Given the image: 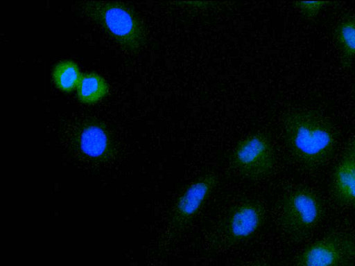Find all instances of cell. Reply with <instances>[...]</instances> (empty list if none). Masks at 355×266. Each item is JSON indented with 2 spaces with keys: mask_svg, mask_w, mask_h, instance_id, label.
Wrapping results in <instances>:
<instances>
[{
  "mask_svg": "<svg viewBox=\"0 0 355 266\" xmlns=\"http://www.w3.org/2000/svg\"><path fill=\"white\" fill-rule=\"evenodd\" d=\"M329 1H295V6L307 19H313L329 3Z\"/></svg>",
  "mask_w": 355,
  "mask_h": 266,
  "instance_id": "13",
  "label": "cell"
},
{
  "mask_svg": "<svg viewBox=\"0 0 355 266\" xmlns=\"http://www.w3.org/2000/svg\"><path fill=\"white\" fill-rule=\"evenodd\" d=\"M230 167L250 181H261L274 170L275 157L271 139L263 132L251 134L239 141L230 158Z\"/></svg>",
  "mask_w": 355,
  "mask_h": 266,
  "instance_id": "6",
  "label": "cell"
},
{
  "mask_svg": "<svg viewBox=\"0 0 355 266\" xmlns=\"http://www.w3.org/2000/svg\"><path fill=\"white\" fill-rule=\"evenodd\" d=\"M324 213V206L320 197L310 188L299 186L284 195L279 221L288 237L300 240L313 231Z\"/></svg>",
  "mask_w": 355,
  "mask_h": 266,
  "instance_id": "4",
  "label": "cell"
},
{
  "mask_svg": "<svg viewBox=\"0 0 355 266\" xmlns=\"http://www.w3.org/2000/svg\"><path fill=\"white\" fill-rule=\"evenodd\" d=\"M295 266H355V236L334 231L306 246Z\"/></svg>",
  "mask_w": 355,
  "mask_h": 266,
  "instance_id": "7",
  "label": "cell"
},
{
  "mask_svg": "<svg viewBox=\"0 0 355 266\" xmlns=\"http://www.w3.org/2000/svg\"><path fill=\"white\" fill-rule=\"evenodd\" d=\"M84 12L98 22L125 50L139 51L144 44V26L128 7L114 1H89L80 5Z\"/></svg>",
  "mask_w": 355,
  "mask_h": 266,
  "instance_id": "2",
  "label": "cell"
},
{
  "mask_svg": "<svg viewBox=\"0 0 355 266\" xmlns=\"http://www.w3.org/2000/svg\"><path fill=\"white\" fill-rule=\"evenodd\" d=\"M266 209L260 201L247 199L233 204L209 237L214 249L236 246L252 237L263 226Z\"/></svg>",
  "mask_w": 355,
  "mask_h": 266,
  "instance_id": "3",
  "label": "cell"
},
{
  "mask_svg": "<svg viewBox=\"0 0 355 266\" xmlns=\"http://www.w3.org/2000/svg\"><path fill=\"white\" fill-rule=\"evenodd\" d=\"M335 42L340 55V62L349 68L355 60V16L343 19L335 28Z\"/></svg>",
  "mask_w": 355,
  "mask_h": 266,
  "instance_id": "9",
  "label": "cell"
},
{
  "mask_svg": "<svg viewBox=\"0 0 355 266\" xmlns=\"http://www.w3.org/2000/svg\"><path fill=\"white\" fill-rule=\"evenodd\" d=\"M108 138L105 130L98 125H89L81 132L80 147L87 156L98 157L103 155L108 148Z\"/></svg>",
  "mask_w": 355,
  "mask_h": 266,
  "instance_id": "11",
  "label": "cell"
},
{
  "mask_svg": "<svg viewBox=\"0 0 355 266\" xmlns=\"http://www.w3.org/2000/svg\"><path fill=\"white\" fill-rule=\"evenodd\" d=\"M218 183L214 172L199 175L176 197L165 231L164 242L173 243L180 238L194 220Z\"/></svg>",
  "mask_w": 355,
  "mask_h": 266,
  "instance_id": "5",
  "label": "cell"
},
{
  "mask_svg": "<svg viewBox=\"0 0 355 266\" xmlns=\"http://www.w3.org/2000/svg\"><path fill=\"white\" fill-rule=\"evenodd\" d=\"M284 139L294 159L306 169L324 165L334 155L337 135L331 122L309 109H294L283 120Z\"/></svg>",
  "mask_w": 355,
  "mask_h": 266,
  "instance_id": "1",
  "label": "cell"
},
{
  "mask_svg": "<svg viewBox=\"0 0 355 266\" xmlns=\"http://www.w3.org/2000/svg\"><path fill=\"white\" fill-rule=\"evenodd\" d=\"M330 190L334 200L338 205L355 206V134L334 167Z\"/></svg>",
  "mask_w": 355,
  "mask_h": 266,
  "instance_id": "8",
  "label": "cell"
},
{
  "mask_svg": "<svg viewBox=\"0 0 355 266\" xmlns=\"http://www.w3.org/2000/svg\"><path fill=\"white\" fill-rule=\"evenodd\" d=\"M52 77L58 88L64 91H70L77 87L81 75L76 63L65 60L56 64Z\"/></svg>",
  "mask_w": 355,
  "mask_h": 266,
  "instance_id": "12",
  "label": "cell"
},
{
  "mask_svg": "<svg viewBox=\"0 0 355 266\" xmlns=\"http://www.w3.org/2000/svg\"><path fill=\"white\" fill-rule=\"evenodd\" d=\"M78 99L84 103H94L108 92V85L103 77L90 72L81 76L76 87Z\"/></svg>",
  "mask_w": 355,
  "mask_h": 266,
  "instance_id": "10",
  "label": "cell"
},
{
  "mask_svg": "<svg viewBox=\"0 0 355 266\" xmlns=\"http://www.w3.org/2000/svg\"><path fill=\"white\" fill-rule=\"evenodd\" d=\"M252 266H264V265L258 263V264H254Z\"/></svg>",
  "mask_w": 355,
  "mask_h": 266,
  "instance_id": "14",
  "label": "cell"
}]
</instances>
